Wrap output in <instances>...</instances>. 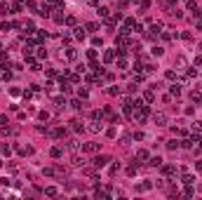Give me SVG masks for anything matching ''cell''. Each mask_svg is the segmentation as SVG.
<instances>
[{
  "label": "cell",
  "instance_id": "cell-1",
  "mask_svg": "<svg viewBox=\"0 0 202 200\" xmlns=\"http://www.w3.org/2000/svg\"><path fill=\"white\" fill-rule=\"evenodd\" d=\"M115 45H118V49H125L127 45H129V40H127V35H125V33L115 38Z\"/></svg>",
  "mask_w": 202,
  "mask_h": 200
},
{
  "label": "cell",
  "instance_id": "cell-2",
  "mask_svg": "<svg viewBox=\"0 0 202 200\" xmlns=\"http://www.w3.org/2000/svg\"><path fill=\"white\" fill-rule=\"evenodd\" d=\"M108 160H111L108 155H97V158H94V165H97V167H106Z\"/></svg>",
  "mask_w": 202,
  "mask_h": 200
},
{
  "label": "cell",
  "instance_id": "cell-3",
  "mask_svg": "<svg viewBox=\"0 0 202 200\" xmlns=\"http://www.w3.org/2000/svg\"><path fill=\"white\" fill-rule=\"evenodd\" d=\"M82 151H87V153H97V151H99V144H82Z\"/></svg>",
  "mask_w": 202,
  "mask_h": 200
},
{
  "label": "cell",
  "instance_id": "cell-4",
  "mask_svg": "<svg viewBox=\"0 0 202 200\" xmlns=\"http://www.w3.org/2000/svg\"><path fill=\"white\" fill-rule=\"evenodd\" d=\"M155 125H167V113H155Z\"/></svg>",
  "mask_w": 202,
  "mask_h": 200
},
{
  "label": "cell",
  "instance_id": "cell-5",
  "mask_svg": "<svg viewBox=\"0 0 202 200\" xmlns=\"http://www.w3.org/2000/svg\"><path fill=\"white\" fill-rule=\"evenodd\" d=\"M87 130H89V132H94V134H97V132H101V122H97V120H94V122H89Z\"/></svg>",
  "mask_w": 202,
  "mask_h": 200
},
{
  "label": "cell",
  "instance_id": "cell-6",
  "mask_svg": "<svg viewBox=\"0 0 202 200\" xmlns=\"http://www.w3.org/2000/svg\"><path fill=\"white\" fill-rule=\"evenodd\" d=\"M66 57H68V59L73 61V59H78V52L73 49V47H68V49H66Z\"/></svg>",
  "mask_w": 202,
  "mask_h": 200
},
{
  "label": "cell",
  "instance_id": "cell-7",
  "mask_svg": "<svg viewBox=\"0 0 202 200\" xmlns=\"http://www.w3.org/2000/svg\"><path fill=\"white\" fill-rule=\"evenodd\" d=\"M71 125H73V130H75V132H82V130H85V125H82L80 120H73Z\"/></svg>",
  "mask_w": 202,
  "mask_h": 200
},
{
  "label": "cell",
  "instance_id": "cell-8",
  "mask_svg": "<svg viewBox=\"0 0 202 200\" xmlns=\"http://www.w3.org/2000/svg\"><path fill=\"white\" fill-rule=\"evenodd\" d=\"M85 28H87V31H92V33H94V31H99V24H97V21H89V24H87Z\"/></svg>",
  "mask_w": 202,
  "mask_h": 200
},
{
  "label": "cell",
  "instance_id": "cell-9",
  "mask_svg": "<svg viewBox=\"0 0 202 200\" xmlns=\"http://www.w3.org/2000/svg\"><path fill=\"white\" fill-rule=\"evenodd\" d=\"M113 59H115V54H113V52H111V49H108V52H106V54H103V61H106V64H108V61H113Z\"/></svg>",
  "mask_w": 202,
  "mask_h": 200
},
{
  "label": "cell",
  "instance_id": "cell-10",
  "mask_svg": "<svg viewBox=\"0 0 202 200\" xmlns=\"http://www.w3.org/2000/svg\"><path fill=\"white\" fill-rule=\"evenodd\" d=\"M169 89H172V94H174V97H179V94H181V85H172Z\"/></svg>",
  "mask_w": 202,
  "mask_h": 200
},
{
  "label": "cell",
  "instance_id": "cell-11",
  "mask_svg": "<svg viewBox=\"0 0 202 200\" xmlns=\"http://www.w3.org/2000/svg\"><path fill=\"white\" fill-rule=\"evenodd\" d=\"M136 160H148V151H139L136 153Z\"/></svg>",
  "mask_w": 202,
  "mask_h": 200
},
{
  "label": "cell",
  "instance_id": "cell-12",
  "mask_svg": "<svg viewBox=\"0 0 202 200\" xmlns=\"http://www.w3.org/2000/svg\"><path fill=\"white\" fill-rule=\"evenodd\" d=\"M108 14H111V12H108V7H99V16H103V19H108Z\"/></svg>",
  "mask_w": 202,
  "mask_h": 200
},
{
  "label": "cell",
  "instance_id": "cell-13",
  "mask_svg": "<svg viewBox=\"0 0 202 200\" xmlns=\"http://www.w3.org/2000/svg\"><path fill=\"white\" fill-rule=\"evenodd\" d=\"M188 61H186V57H181V54H179V57H176V66H186Z\"/></svg>",
  "mask_w": 202,
  "mask_h": 200
},
{
  "label": "cell",
  "instance_id": "cell-14",
  "mask_svg": "<svg viewBox=\"0 0 202 200\" xmlns=\"http://www.w3.org/2000/svg\"><path fill=\"white\" fill-rule=\"evenodd\" d=\"M49 153H52V158H59V155H61V148H59V146H54Z\"/></svg>",
  "mask_w": 202,
  "mask_h": 200
},
{
  "label": "cell",
  "instance_id": "cell-15",
  "mask_svg": "<svg viewBox=\"0 0 202 200\" xmlns=\"http://www.w3.org/2000/svg\"><path fill=\"white\" fill-rule=\"evenodd\" d=\"M151 165H153V167H162V158H153Z\"/></svg>",
  "mask_w": 202,
  "mask_h": 200
},
{
  "label": "cell",
  "instance_id": "cell-16",
  "mask_svg": "<svg viewBox=\"0 0 202 200\" xmlns=\"http://www.w3.org/2000/svg\"><path fill=\"white\" fill-rule=\"evenodd\" d=\"M75 38H78V40H82V38H85V31H82V28H80V26H78V28H75Z\"/></svg>",
  "mask_w": 202,
  "mask_h": 200
},
{
  "label": "cell",
  "instance_id": "cell-17",
  "mask_svg": "<svg viewBox=\"0 0 202 200\" xmlns=\"http://www.w3.org/2000/svg\"><path fill=\"white\" fill-rule=\"evenodd\" d=\"M193 130H195V132H202V120H195V122H193Z\"/></svg>",
  "mask_w": 202,
  "mask_h": 200
},
{
  "label": "cell",
  "instance_id": "cell-18",
  "mask_svg": "<svg viewBox=\"0 0 202 200\" xmlns=\"http://www.w3.org/2000/svg\"><path fill=\"white\" fill-rule=\"evenodd\" d=\"M10 28H14V24H7V21H5V24H0V31H5V33H7Z\"/></svg>",
  "mask_w": 202,
  "mask_h": 200
},
{
  "label": "cell",
  "instance_id": "cell-19",
  "mask_svg": "<svg viewBox=\"0 0 202 200\" xmlns=\"http://www.w3.org/2000/svg\"><path fill=\"white\" fill-rule=\"evenodd\" d=\"M54 104H57L59 108H64V106H66V99H61V97H57V99H54Z\"/></svg>",
  "mask_w": 202,
  "mask_h": 200
},
{
  "label": "cell",
  "instance_id": "cell-20",
  "mask_svg": "<svg viewBox=\"0 0 202 200\" xmlns=\"http://www.w3.org/2000/svg\"><path fill=\"white\" fill-rule=\"evenodd\" d=\"M190 97H193V101H195V104H197V101H202V94H200V92H197V89H195V92H193V94H190Z\"/></svg>",
  "mask_w": 202,
  "mask_h": 200
},
{
  "label": "cell",
  "instance_id": "cell-21",
  "mask_svg": "<svg viewBox=\"0 0 202 200\" xmlns=\"http://www.w3.org/2000/svg\"><path fill=\"white\" fill-rule=\"evenodd\" d=\"M193 181H195V179H193L190 174H186V177H183V184H186V186H190V184H193Z\"/></svg>",
  "mask_w": 202,
  "mask_h": 200
},
{
  "label": "cell",
  "instance_id": "cell-22",
  "mask_svg": "<svg viewBox=\"0 0 202 200\" xmlns=\"http://www.w3.org/2000/svg\"><path fill=\"white\" fill-rule=\"evenodd\" d=\"M143 97H146V101H153V99H155V94H153V89H148V92H146Z\"/></svg>",
  "mask_w": 202,
  "mask_h": 200
},
{
  "label": "cell",
  "instance_id": "cell-23",
  "mask_svg": "<svg viewBox=\"0 0 202 200\" xmlns=\"http://www.w3.org/2000/svg\"><path fill=\"white\" fill-rule=\"evenodd\" d=\"M71 106H73V108H78V111H80V108H82V101H78V99H73V101H71Z\"/></svg>",
  "mask_w": 202,
  "mask_h": 200
},
{
  "label": "cell",
  "instance_id": "cell-24",
  "mask_svg": "<svg viewBox=\"0 0 202 200\" xmlns=\"http://www.w3.org/2000/svg\"><path fill=\"white\" fill-rule=\"evenodd\" d=\"M153 54H155V57H162L164 49H162V47H153Z\"/></svg>",
  "mask_w": 202,
  "mask_h": 200
},
{
  "label": "cell",
  "instance_id": "cell-25",
  "mask_svg": "<svg viewBox=\"0 0 202 200\" xmlns=\"http://www.w3.org/2000/svg\"><path fill=\"white\" fill-rule=\"evenodd\" d=\"M24 28H26V33H33V21H26Z\"/></svg>",
  "mask_w": 202,
  "mask_h": 200
},
{
  "label": "cell",
  "instance_id": "cell-26",
  "mask_svg": "<svg viewBox=\"0 0 202 200\" xmlns=\"http://www.w3.org/2000/svg\"><path fill=\"white\" fill-rule=\"evenodd\" d=\"M118 66H120V68H127V59L120 57V59H118Z\"/></svg>",
  "mask_w": 202,
  "mask_h": 200
},
{
  "label": "cell",
  "instance_id": "cell-27",
  "mask_svg": "<svg viewBox=\"0 0 202 200\" xmlns=\"http://www.w3.org/2000/svg\"><path fill=\"white\" fill-rule=\"evenodd\" d=\"M176 146H179V141H174V139H172V141H167V148H172V151H174Z\"/></svg>",
  "mask_w": 202,
  "mask_h": 200
},
{
  "label": "cell",
  "instance_id": "cell-28",
  "mask_svg": "<svg viewBox=\"0 0 202 200\" xmlns=\"http://www.w3.org/2000/svg\"><path fill=\"white\" fill-rule=\"evenodd\" d=\"M45 193H47V195H57V188L49 186V188H45Z\"/></svg>",
  "mask_w": 202,
  "mask_h": 200
},
{
  "label": "cell",
  "instance_id": "cell-29",
  "mask_svg": "<svg viewBox=\"0 0 202 200\" xmlns=\"http://www.w3.org/2000/svg\"><path fill=\"white\" fill-rule=\"evenodd\" d=\"M87 57H89L92 61H94V59H97V49H89V52H87Z\"/></svg>",
  "mask_w": 202,
  "mask_h": 200
},
{
  "label": "cell",
  "instance_id": "cell-30",
  "mask_svg": "<svg viewBox=\"0 0 202 200\" xmlns=\"http://www.w3.org/2000/svg\"><path fill=\"white\" fill-rule=\"evenodd\" d=\"M85 160H80V155H73V165H82Z\"/></svg>",
  "mask_w": 202,
  "mask_h": 200
},
{
  "label": "cell",
  "instance_id": "cell-31",
  "mask_svg": "<svg viewBox=\"0 0 202 200\" xmlns=\"http://www.w3.org/2000/svg\"><path fill=\"white\" fill-rule=\"evenodd\" d=\"M54 21H57V24H64V14H54Z\"/></svg>",
  "mask_w": 202,
  "mask_h": 200
},
{
  "label": "cell",
  "instance_id": "cell-32",
  "mask_svg": "<svg viewBox=\"0 0 202 200\" xmlns=\"http://www.w3.org/2000/svg\"><path fill=\"white\" fill-rule=\"evenodd\" d=\"M78 94H80V99H87V89H85V87H80V92H78Z\"/></svg>",
  "mask_w": 202,
  "mask_h": 200
},
{
  "label": "cell",
  "instance_id": "cell-33",
  "mask_svg": "<svg viewBox=\"0 0 202 200\" xmlns=\"http://www.w3.org/2000/svg\"><path fill=\"white\" fill-rule=\"evenodd\" d=\"M174 172H176V170H174L172 165H167V167H164V174H174Z\"/></svg>",
  "mask_w": 202,
  "mask_h": 200
},
{
  "label": "cell",
  "instance_id": "cell-34",
  "mask_svg": "<svg viewBox=\"0 0 202 200\" xmlns=\"http://www.w3.org/2000/svg\"><path fill=\"white\" fill-rule=\"evenodd\" d=\"M0 52H3V45H0Z\"/></svg>",
  "mask_w": 202,
  "mask_h": 200
}]
</instances>
